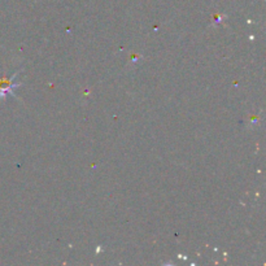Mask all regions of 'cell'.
<instances>
[{
	"label": "cell",
	"instance_id": "cell-1",
	"mask_svg": "<svg viewBox=\"0 0 266 266\" xmlns=\"http://www.w3.org/2000/svg\"><path fill=\"white\" fill-rule=\"evenodd\" d=\"M18 73H20V70L17 73H14L11 78H5V77L0 78V99H4L8 95H12V96L17 98V95L14 93V88H18L21 86V83H13V81H14V78H17Z\"/></svg>",
	"mask_w": 266,
	"mask_h": 266
}]
</instances>
